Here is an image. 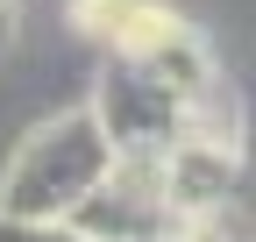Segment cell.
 Masks as SVG:
<instances>
[{"label":"cell","mask_w":256,"mask_h":242,"mask_svg":"<svg viewBox=\"0 0 256 242\" xmlns=\"http://www.w3.org/2000/svg\"><path fill=\"white\" fill-rule=\"evenodd\" d=\"M136 242H185V235H178V228H164V235H136Z\"/></svg>","instance_id":"cell-7"},{"label":"cell","mask_w":256,"mask_h":242,"mask_svg":"<svg viewBox=\"0 0 256 242\" xmlns=\"http://www.w3.org/2000/svg\"><path fill=\"white\" fill-rule=\"evenodd\" d=\"M0 242H86L72 221H28V214H0Z\"/></svg>","instance_id":"cell-5"},{"label":"cell","mask_w":256,"mask_h":242,"mask_svg":"<svg viewBox=\"0 0 256 242\" xmlns=\"http://www.w3.org/2000/svg\"><path fill=\"white\" fill-rule=\"evenodd\" d=\"M14 22H22V0H0V50L14 43Z\"/></svg>","instance_id":"cell-6"},{"label":"cell","mask_w":256,"mask_h":242,"mask_svg":"<svg viewBox=\"0 0 256 242\" xmlns=\"http://www.w3.org/2000/svg\"><path fill=\"white\" fill-rule=\"evenodd\" d=\"M64 221H72L86 242H136V235L178 228L171 200H164V178H156V157H114V171H107Z\"/></svg>","instance_id":"cell-3"},{"label":"cell","mask_w":256,"mask_h":242,"mask_svg":"<svg viewBox=\"0 0 256 242\" xmlns=\"http://www.w3.org/2000/svg\"><path fill=\"white\" fill-rule=\"evenodd\" d=\"M156 178H164V200H171L178 221H228V206L242 200V150L185 128L156 157Z\"/></svg>","instance_id":"cell-4"},{"label":"cell","mask_w":256,"mask_h":242,"mask_svg":"<svg viewBox=\"0 0 256 242\" xmlns=\"http://www.w3.org/2000/svg\"><path fill=\"white\" fill-rule=\"evenodd\" d=\"M92 121L114 142V157H164L192 128V100L171 78H156L142 57H114L100 72V93H92Z\"/></svg>","instance_id":"cell-2"},{"label":"cell","mask_w":256,"mask_h":242,"mask_svg":"<svg viewBox=\"0 0 256 242\" xmlns=\"http://www.w3.org/2000/svg\"><path fill=\"white\" fill-rule=\"evenodd\" d=\"M114 171V142L100 136L92 107L50 114L22 136V150L8 157L0 178V214H28V221H64L72 206Z\"/></svg>","instance_id":"cell-1"}]
</instances>
